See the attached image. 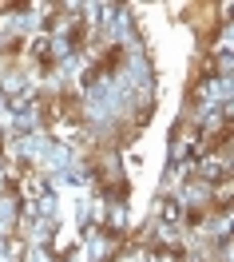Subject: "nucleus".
<instances>
[{
	"label": "nucleus",
	"mask_w": 234,
	"mask_h": 262,
	"mask_svg": "<svg viewBox=\"0 0 234 262\" xmlns=\"http://www.w3.org/2000/svg\"><path fill=\"white\" fill-rule=\"evenodd\" d=\"M72 246H76V234H67V230H56V238H52V258L64 262L72 254Z\"/></svg>",
	"instance_id": "obj_1"
},
{
	"label": "nucleus",
	"mask_w": 234,
	"mask_h": 262,
	"mask_svg": "<svg viewBox=\"0 0 234 262\" xmlns=\"http://www.w3.org/2000/svg\"><path fill=\"white\" fill-rule=\"evenodd\" d=\"M84 40H87V20H84V16H76L72 32H67V44H72V52H80V48H84Z\"/></svg>",
	"instance_id": "obj_2"
},
{
	"label": "nucleus",
	"mask_w": 234,
	"mask_h": 262,
	"mask_svg": "<svg viewBox=\"0 0 234 262\" xmlns=\"http://www.w3.org/2000/svg\"><path fill=\"white\" fill-rule=\"evenodd\" d=\"M119 64H123V48H119V44H111V52L103 56L100 64H96V72H100V76H103V72H115Z\"/></svg>",
	"instance_id": "obj_3"
},
{
	"label": "nucleus",
	"mask_w": 234,
	"mask_h": 262,
	"mask_svg": "<svg viewBox=\"0 0 234 262\" xmlns=\"http://www.w3.org/2000/svg\"><path fill=\"white\" fill-rule=\"evenodd\" d=\"M24 250H28V243H24V238H8V262H24Z\"/></svg>",
	"instance_id": "obj_4"
},
{
	"label": "nucleus",
	"mask_w": 234,
	"mask_h": 262,
	"mask_svg": "<svg viewBox=\"0 0 234 262\" xmlns=\"http://www.w3.org/2000/svg\"><path fill=\"white\" fill-rule=\"evenodd\" d=\"M4 56H8V60H12V56H20V52H24V40H20V36H12V40H4Z\"/></svg>",
	"instance_id": "obj_5"
},
{
	"label": "nucleus",
	"mask_w": 234,
	"mask_h": 262,
	"mask_svg": "<svg viewBox=\"0 0 234 262\" xmlns=\"http://www.w3.org/2000/svg\"><path fill=\"white\" fill-rule=\"evenodd\" d=\"M179 203H175V199H167V203H163V219H167V223H175V219H179Z\"/></svg>",
	"instance_id": "obj_6"
},
{
	"label": "nucleus",
	"mask_w": 234,
	"mask_h": 262,
	"mask_svg": "<svg viewBox=\"0 0 234 262\" xmlns=\"http://www.w3.org/2000/svg\"><path fill=\"white\" fill-rule=\"evenodd\" d=\"M202 219H206V207H195V211H191V214H186V223H191V227H199V223H202Z\"/></svg>",
	"instance_id": "obj_7"
},
{
	"label": "nucleus",
	"mask_w": 234,
	"mask_h": 262,
	"mask_svg": "<svg viewBox=\"0 0 234 262\" xmlns=\"http://www.w3.org/2000/svg\"><path fill=\"white\" fill-rule=\"evenodd\" d=\"M0 151H4V135H0Z\"/></svg>",
	"instance_id": "obj_8"
}]
</instances>
